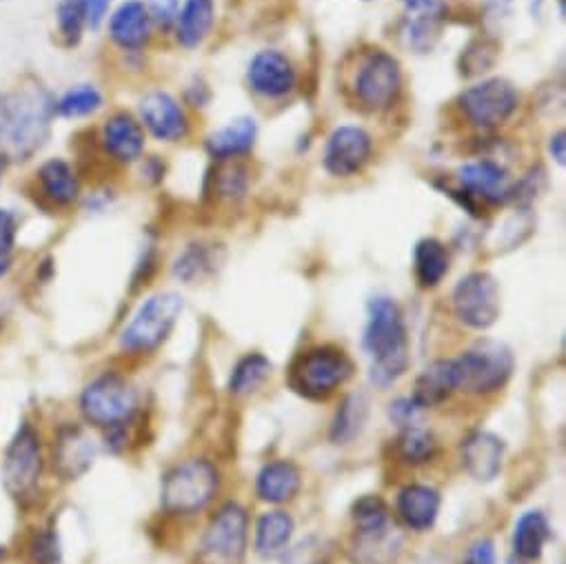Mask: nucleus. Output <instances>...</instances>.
Instances as JSON below:
<instances>
[{"mask_svg": "<svg viewBox=\"0 0 566 564\" xmlns=\"http://www.w3.org/2000/svg\"><path fill=\"white\" fill-rule=\"evenodd\" d=\"M56 103L41 87L0 96V154L12 160L34 156L52 132Z\"/></svg>", "mask_w": 566, "mask_h": 564, "instance_id": "nucleus-1", "label": "nucleus"}, {"mask_svg": "<svg viewBox=\"0 0 566 564\" xmlns=\"http://www.w3.org/2000/svg\"><path fill=\"white\" fill-rule=\"evenodd\" d=\"M363 345L371 358V380L378 387L394 385L409 369V334L400 307L391 299H374Z\"/></svg>", "mask_w": 566, "mask_h": 564, "instance_id": "nucleus-2", "label": "nucleus"}, {"mask_svg": "<svg viewBox=\"0 0 566 564\" xmlns=\"http://www.w3.org/2000/svg\"><path fill=\"white\" fill-rule=\"evenodd\" d=\"M45 471V456H43V440L41 434L32 422H21L14 438L10 440L3 467H0V478L3 487L12 500L19 504H28L41 487Z\"/></svg>", "mask_w": 566, "mask_h": 564, "instance_id": "nucleus-3", "label": "nucleus"}, {"mask_svg": "<svg viewBox=\"0 0 566 564\" xmlns=\"http://www.w3.org/2000/svg\"><path fill=\"white\" fill-rule=\"evenodd\" d=\"M453 363L455 389L469 394H493L513 376L515 358L511 349L497 341H480Z\"/></svg>", "mask_w": 566, "mask_h": 564, "instance_id": "nucleus-4", "label": "nucleus"}, {"mask_svg": "<svg viewBox=\"0 0 566 564\" xmlns=\"http://www.w3.org/2000/svg\"><path fill=\"white\" fill-rule=\"evenodd\" d=\"M354 376L352 358L336 347L301 354L290 369V387L310 400H325Z\"/></svg>", "mask_w": 566, "mask_h": 564, "instance_id": "nucleus-5", "label": "nucleus"}, {"mask_svg": "<svg viewBox=\"0 0 566 564\" xmlns=\"http://www.w3.org/2000/svg\"><path fill=\"white\" fill-rule=\"evenodd\" d=\"M218 487L220 473L209 460H185L165 473L160 502L169 513H196L216 498Z\"/></svg>", "mask_w": 566, "mask_h": 564, "instance_id": "nucleus-6", "label": "nucleus"}, {"mask_svg": "<svg viewBox=\"0 0 566 564\" xmlns=\"http://www.w3.org/2000/svg\"><path fill=\"white\" fill-rule=\"evenodd\" d=\"M185 301L176 292L149 296L132 316L120 334V347L129 354H149L158 349L182 314Z\"/></svg>", "mask_w": 566, "mask_h": 564, "instance_id": "nucleus-7", "label": "nucleus"}, {"mask_svg": "<svg viewBox=\"0 0 566 564\" xmlns=\"http://www.w3.org/2000/svg\"><path fill=\"white\" fill-rule=\"evenodd\" d=\"M81 414L90 425L101 429L123 425L138 414V391L120 374L107 372L85 387Z\"/></svg>", "mask_w": 566, "mask_h": 564, "instance_id": "nucleus-8", "label": "nucleus"}, {"mask_svg": "<svg viewBox=\"0 0 566 564\" xmlns=\"http://www.w3.org/2000/svg\"><path fill=\"white\" fill-rule=\"evenodd\" d=\"M249 542V515L238 502H227L211 518L198 551L200 564H242Z\"/></svg>", "mask_w": 566, "mask_h": 564, "instance_id": "nucleus-9", "label": "nucleus"}, {"mask_svg": "<svg viewBox=\"0 0 566 564\" xmlns=\"http://www.w3.org/2000/svg\"><path fill=\"white\" fill-rule=\"evenodd\" d=\"M453 314L471 330H489L500 318V288L486 271H471L453 290Z\"/></svg>", "mask_w": 566, "mask_h": 564, "instance_id": "nucleus-10", "label": "nucleus"}, {"mask_svg": "<svg viewBox=\"0 0 566 564\" xmlns=\"http://www.w3.org/2000/svg\"><path fill=\"white\" fill-rule=\"evenodd\" d=\"M517 101V92L509 81L489 79L462 92L458 105L473 127L495 129L515 114Z\"/></svg>", "mask_w": 566, "mask_h": 564, "instance_id": "nucleus-11", "label": "nucleus"}, {"mask_svg": "<svg viewBox=\"0 0 566 564\" xmlns=\"http://www.w3.org/2000/svg\"><path fill=\"white\" fill-rule=\"evenodd\" d=\"M400 87H402L400 63L382 50L371 52L363 61L354 81V92L358 103L371 112L389 109L398 101Z\"/></svg>", "mask_w": 566, "mask_h": 564, "instance_id": "nucleus-12", "label": "nucleus"}, {"mask_svg": "<svg viewBox=\"0 0 566 564\" xmlns=\"http://www.w3.org/2000/svg\"><path fill=\"white\" fill-rule=\"evenodd\" d=\"M374 152V140L363 127L343 125L325 145V169L336 178H349L365 169Z\"/></svg>", "mask_w": 566, "mask_h": 564, "instance_id": "nucleus-13", "label": "nucleus"}, {"mask_svg": "<svg viewBox=\"0 0 566 564\" xmlns=\"http://www.w3.org/2000/svg\"><path fill=\"white\" fill-rule=\"evenodd\" d=\"M98 445L96 440L78 425H63L54 436L52 464L54 471L72 482L83 478L96 462Z\"/></svg>", "mask_w": 566, "mask_h": 564, "instance_id": "nucleus-14", "label": "nucleus"}, {"mask_svg": "<svg viewBox=\"0 0 566 564\" xmlns=\"http://www.w3.org/2000/svg\"><path fill=\"white\" fill-rule=\"evenodd\" d=\"M249 85L264 98H282L296 87V70L285 54L266 50L253 56L249 65Z\"/></svg>", "mask_w": 566, "mask_h": 564, "instance_id": "nucleus-15", "label": "nucleus"}, {"mask_svg": "<svg viewBox=\"0 0 566 564\" xmlns=\"http://www.w3.org/2000/svg\"><path fill=\"white\" fill-rule=\"evenodd\" d=\"M140 121L158 140H182L189 132L187 116L178 101L167 92H149L140 101Z\"/></svg>", "mask_w": 566, "mask_h": 564, "instance_id": "nucleus-16", "label": "nucleus"}, {"mask_svg": "<svg viewBox=\"0 0 566 564\" xmlns=\"http://www.w3.org/2000/svg\"><path fill=\"white\" fill-rule=\"evenodd\" d=\"M460 187L469 198L478 196L491 205H502L515 196V185L504 167L493 160L467 163L458 171Z\"/></svg>", "mask_w": 566, "mask_h": 564, "instance_id": "nucleus-17", "label": "nucleus"}, {"mask_svg": "<svg viewBox=\"0 0 566 564\" xmlns=\"http://www.w3.org/2000/svg\"><path fill=\"white\" fill-rule=\"evenodd\" d=\"M502 458L504 442L489 431H475L462 442V464L478 482L495 480L502 471Z\"/></svg>", "mask_w": 566, "mask_h": 564, "instance_id": "nucleus-18", "label": "nucleus"}, {"mask_svg": "<svg viewBox=\"0 0 566 564\" xmlns=\"http://www.w3.org/2000/svg\"><path fill=\"white\" fill-rule=\"evenodd\" d=\"M112 41L127 52H138L149 43L151 36V14L140 0H127L109 21Z\"/></svg>", "mask_w": 566, "mask_h": 564, "instance_id": "nucleus-19", "label": "nucleus"}, {"mask_svg": "<svg viewBox=\"0 0 566 564\" xmlns=\"http://www.w3.org/2000/svg\"><path fill=\"white\" fill-rule=\"evenodd\" d=\"M402 551V535L387 522L376 529H356L352 560L356 564H394Z\"/></svg>", "mask_w": 566, "mask_h": 564, "instance_id": "nucleus-20", "label": "nucleus"}, {"mask_svg": "<svg viewBox=\"0 0 566 564\" xmlns=\"http://www.w3.org/2000/svg\"><path fill=\"white\" fill-rule=\"evenodd\" d=\"M103 143L114 160L134 163L145 152V129L132 114L118 112L105 123Z\"/></svg>", "mask_w": 566, "mask_h": 564, "instance_id": "nucleus-21", "label": "nucleus"}, {"mask_svg": "<svg viewBox=\"0 0 566 564\" xmlns=\"http://www.w3.org/2000/svg\"><path fill=\"white\" fill-rule=\"evenodd\" d=\"M303 484L301 469L290 460H275L260 469L255 480V493L264 502H287L292 500Z\"/></svg>", "mask_w": 566, "mask_h": 564, "instance_id": "nucleus-22", "label": "nucleus"}, {"mask_svg": "<svg viewBox=\"0 0 566 564\" xmlns=\"http://www.w3.org/2000/svg\"><path fill=\"white\" fill-rule=\"evenodd\" d=\"M398 513L413 531H429L440 513V493L427 484H409L398 495Z\"/></svg>", "mask_w": 566, "mask_h": 564, "instance_id": "nucleus-23", "label": "nucleus"}, {"mask_svg": "<svg viewBox=\"0 0 566 564\" xmlns=\"http://www.w3.org/2000/svg\"><path fill=\"white\" fill-rule=\"evenodd\" d=\"M39 182L43 196L56 207H70L81 196V180L74 167L63 158H52L41 165Z\"/></svg>", "mask_w": 566, "mask_h": 564, "instance_id": "nucleus-24", "label": "nucleus"}, {"mask_svg": "<svg viewBox=\"0 0 566 564\" xmlns=\"http://www.w3.org/2000/svg\"><path fill=\"white\" fill-rule=\"evenodd\" d=\"M216 21L213 0H187L176 19L178 43L187 50H193L207 41Z\"/></svg>", "mask_w": 566, "mask_h": 564, "instance_id": "nucleus-25", "label": "nucleus"}, {"mask_svg": "<svg viewBox=\"0 0 566 564\" xmlns=\"http://www.w3.org/2000/svg\"><path fill=\"white\" fill-rule=\"evenodd\" d=\"M258 136V125L253 118H238L231 125L213 132L207 138V152L213 158L229 160L251 152Z\"/></svg>", "mask_w": 566, "mask_h": 564, "instance_id": "nucleus-26", "label": "nucleus"}, {"mask_svg": "<svg viewBox=\"0 0 566 564\" xmlns=\"http://www.w3.org/2000/svg\"><path fill=\"white\" fill-rule=\"evenodd\" d=\"M551 524L542 511H526L515 522L513 549L522 562H535L542 557L546 542L551 540Z\"/></svg>", "mask_w": 566, "mask_h": 564, "instance_id": "nucleus-27", "label": "nucleus"}, {"mask_svg": "<svg viewBox=\"0 0 566 564\" xmlns=\"http://www.w3.org/2000/svg\"><path fill=\"white\" fill-rule=\"evenodd\" d=\"M294 518L285 511H269L255 526V551L262 557H275L285 551L294 535Z\"/></svg>", "mask_w": 566, "mask_h": 564, "instance_id": "nucleus-28", "label": "nucleus"}, {"mask_svg": "<svg viewBox=\"0 0 566 564\" xmlns=\"http://www.w3.org/2000/svg\"><path fill=\"white\" fill-rule=\"evenodd\" d=\"M455 389V376H453V363L451 361H436L429 365L416 380L413 400L422 405L424 409L436 407L444 403Z\"/></svg>", "mask_w": 566, "mask_h": 564, "instance_id": "nucleus-29", "label": "nucleus"}, {"mask_svg": "<svg viewBox=\"0 0 566 564\" xmlns=\"http://www.w3.org/2000/svg\"><path fill=\"white\" fill-rule=\"evenodd\" d=\"M413 262H416L418 282L422 288L431 290V288L440 285L442 278L449 271V251L440 240L424 238L416 244Z\"/></svg>", "mask_w": 566, "mask_h": 564, "instance_id": "nucleus-30", "label": "nucleus"}, {"mask_svg": "<svg viewBox=\"0 0 566 564\" xmlns=\"http://www.w3.org/2000/svg\"><path fill=\"white\" fill-rule=\"evenodd\" d=\"M367 416H369V400L365 394H352L345 398V403L340 405L334 422H332V440L334 445H347L352 440H356L365 425H367Z\"/></svg>", "mask_w": 566, "mask_h": 564, "instance_id": "nucleus-31", "label": "nucleus"}, {"mask_svg": "<svg viewBox=\"0 0 566 564\" xmlns=\"http://www.w3.org/2000/svg\"><path fill=\"white\" fill-rule=\"evenodd\" d=\"M271 374V363L262 354L244 356L231 372L229 378V394L231 396H247L255 391Z\"/></svg>", "mask_w": 566, "mask_h": 564, "instance_id": "nucleus-32", "label": "nucleus"}, {"mask_svg": "<svg viewBox=\"0 0 566 564\" xmlns=\"http://www.w3.org/2000/svg\"><path fill=\"white\" fill-rule=\"evenodd\" d=\"M101 107L103 94L94 85H78L56 103V112L65 118H85L96 114Z\"/></svg>", "mask_w": 566, "mask_h": 564, "instance_id": "nucleus-33", "label": "nucleus"}, {"mask_svg": "<svg viewBox=\"0 0 566 564\" xmlns=\"http://www.w3.org/2000/svg\"><path fill=\"white\" fill-rule=\"evenodd\" d=\"M398 449L405 462L409 464H422L429 462L436 453V438L431 436V431L422 429L420 425L409 427L402 431L400 440H398Z\"/></svg>", "mask_w": 566, "mask_h": 564, "instance_id": "nucleus-34", "label": "nucleus"}, {"mask_svg": "<svg viewBox=\"0 0 566 564\" xmlns=\"http://www.w3.org/2000/svg\"><path fill=\"white\" fill-rule=\"evenodd\" d=\"M28 553L32 564H61L63 544H61L59 531L54 526L36 531L28 544Z\"/></svg>", "mask_w": 566, "mask_h": 564, "instance_id": "nucleus-35", "label": "nucleus"}, {"mask_svg": "<svg viewBox=\"0 0 566 564\" xmlns=\"http://www.w3.org/2000/svg\"><path fill=\"white\" fill-rule=\"evenodd\" d=\"M352 515L356 529H376L389 522V509L378 495H363L360 500H356L352 506Z\"/></svg>", "mask_w": 566, "mask_h": 564, "instance_id": "nucleus-36", "label": "nucleus"}, {"mask_svg": "<svg viewBox=\"0 0 566 564\" xmlns=\"http://www.w3.org/2000/svg\"><path fill=\"white\" fill-rule=\"evenodd\" d=\"M59 28L67 43H78L85 28V12L81 0H63L59 6Z\"/></svg>", "mask_w": 566, "mask_h": 564, "instance_id": "nucleus-37", "label": "nucleus"}, {"mask_svg": "<svg viewBox=\"0 0 566 564\" xmlns=\"http://www.w3.org/2000/svg\"><path fill=\"white\" fill-rule=\"evenodd\" d=\"M211 260L207 255V251L202 247H189L178 260H176V267H174V275L185 280V282H191L196 278H200L207 269H209Z\"/></svg>", "mask_w": 566, "mask_h": 564, "instance_id": "nucleus-38", "label": "nucleus"}, {"mask_svg": "<svg viewBox=\"0 0 566 564\" xmlns=\"http://www.w3.org/2000/svg\"><path fill=\"white\" fill-rule=\"evenodd\" d=\"M424 411H427V409H424L422 405H418V403L413 400V396H409V398H398V400L391 403V407H389L391 420H394L398 427H402V429L416 427V425L420 422V418H422Z\"/></svg>", "mask_w": 566, "mask_h": 564, "instance_id": "nucleus-39", "label": "nucleus"}, {"mask_svg": "<svg viewBox=\"0 0 566 564\" xmlns=\"http://www.w3.org/2000/svg\"><path fill=\"white\" fill-rule=\"evenodd\" d=\"M19 216L12 209H0V258H10L17 247Z\"/></svg>", "mask_w": 566, "mask_h": 564, "instance_id": "nucleus-40", "label": "nucleus"}, {"mask_svg": "<svg viewBox=\"0 0 566 564\" xmlns=\"http://www.w3.org/2000/svg\"><path fill=\"white\" fill-rule=\"evenodd\" d=\"M247 185H249V178H247V169L244 167L231 165L224 171H220V178H218L220 194L231 196V198L233 196H242L247 191Z\"/></svg>", "mask_w": 566, "mask_h": 564, "instance_id": "nucleus-41", "label": "nucleus"}, {"mask_svg": "<svg viewBox=\"0 0 566 564\" xmlns=\"http://www.w3.org/2000/svg\"><path fill=\"white\" fill-rule=\"evenodd\" d=\"M462 564H495V544H493V540L484 537V540L473 542L467 549V555H464Z\"/></svg>", "mask_w": 566, "mask_h": 564, "instance_id": "nucleus-42", "label": "nucleus"}, {"mask_svg": "<svg viewBox=\"0 0 566 564\" xmlns=\"http://www.w3.org/2000/svg\"><path fill=\"white\" fill-rule=\"evenodd\" d=\"M83 12H85V25L92 30H98L103 21L107 19L112 0H81Z\"/></svg>", "mask_w": 566, "mask_h": 564, "instance_id": "nucleus-43", "label": "nucleus"}, {"mask_svg": "<svg viewBox=\"0 0 566 564\" xmlns=\"http://www.w3.org/2000/svg\"><path fill=\"white\" fill-rule=\"evenodd\" d=\"M564 138H566L564 132H557V134L551 138V143H548V152H551V156H553V160H555L557 165H564V158H566V152H564L566 140H564Z\"/></svg>", "mask_w": 566, "mask_h": 564, "instance_id": "nucleus-44", "label": "nucleus"}, {"mask_svg": "<svg viewBox=\"0 0 566 564\" xmlns=\"http://www.w3.org/2000/svg\"><path fill=\"white\" fill-rule=\"evenodd\" d=\"M10 262H12L10 258H0V278H3L10 271V267H12Z\"/></svg>", "mask_w": 566, "mask_h": 564, "instance_id": "nucleus-45", "label": "nucleus"}, {"mask_svg": "<svg viewBox=\"0 0 566 564\" xmlns=\"http://www.w3.org/2000/svg\"><path fill=\"white\" fill-rule=\"evenodd\" d=\"M3 174H6V156L0 154V180H3Z\"/></svg>", "mask_w": 566, "mask_h": 564, "instance_id": "nucleus-46", "label": "nucleus"}, {"mask_svg": "<svg viewBox=\"0 0 566 564\" xmlns=\"http://www.w3.org/2000/svg\"><path fill=\"white\" fill-rule=\"evenodd\" d=\"M8 557V546L6 544H0V562H3Z\"/></svg>", "mask_w": 566, "mask_h": 564, "instance_id": "nucleus-47", "label": "nucleus"}, {"mask_svg": "<svg viewBox=\"0 0 566 564\" xmlns=\"http://www.w3.org/2000/svg\"><path fill=\"white\" fill-rule=\"evenodd\" d=\"M509 564H524V562H522V560H520V562H515V560H511V562H509Z\"/></svg>", "mask_w": 566, "mask_h": 564, "instance_id": "nucleus-48", "label": "nucleus"}]
</instances>
